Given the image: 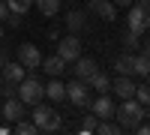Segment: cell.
Masks as SVG:
<instances>
[{
  "mask_svg": "<svg viewBox=\"0 0 150 135\" xmlns=\"http://www.w3.org/2000/svg\"><path fill=\"white\" fill-rule=\"evenodd\" d=\"M147 72H150V60L144 54H135V75H144L147 78Z\"/></svg>",
  "mask_w": 150,
  "mask_h": 135,
  "instance_id": "23",
  "label": "cell"
},
{
  "mask_svg": "<svg viewBox=\"0 0 150 135\" xmlns=\"http://www.w3.org/2000/svg\"><path fill=\"white\" fill-rule=\"evenodd\" d=\"M6 24H9V27H21V15H18V12H9V15H6Z\"/></svg>",
  "mask_w": 150,
  "mask_h": 135,
  "instance_id": "26",
  "label": "cell"
},
{
  "mask_svg": "<svg viewBox=\"0 0 150 135\" xmlns=\"http://www.w3.org/2000/svg\"><path fill=\"white\" fill-rule=\"evenodd\" d=\"M111 3H114V6H126V9H129V6L135 3V0H111Z\"/></svg>",
  "mask_w": 150,
  "mask_h": 135,
  "instance_id": "29",
  "label": "cell"
},
{
  "mask_svg": "<svg viewBox=\"0 0 150 135\" xmlns=\"http://www.w3.org/2000/svg\"><path fill=\"white\" fill-rule=\"evenodd\" d=\"M114 120L123 129H132L135 132V126L144 120V105L135 99V96H132V99H120V105L114 108Z\"/></svg>",
  "mask_w": 150,
  "mask_h": 135,
  "instance_id": "1",
  "label": "cell"
},
{
  "mask_svg": "<svg viewBox=\"0 0 150 135\" xmlns=\"http://www.w3.org/2000/svg\"><path fill=\"white\" fill-rule=\"evenodd\" d=\"M111 90H114L117 99H132V96H135V81H132V75H117V78H111Z\"/></svg>",
  "mask_w": 150,
  "mask_h": 135,
  "instance_id": "11",
  "label": "cell"
},
{
  "mask_svg": "<svg viewBox=\"0 0 150 135\" xmlns=\"http://www.w3.org/2000/svg\"><path fill=\"white\" fill-rule=\"evenodd\" d=\"M72 69H75V78H81V81H87V84H90V78L96 75V72H99V63H96V60L93 57H78V60H72Z\"/></svg>",
  "mask_w": 150,
  "mask_h": 135,
  "instance_id": "9",
  "label": "cell"
},
{
  "mask_svg": "<svg viewBox=\"0 0 150 135\" xmlns=\"http://www.w3.org/2000/svg\"><path fill=\"white\" fill-rule=\"evenodd\" d=\"M90 12H96L102 21H114L117 18V6L111 0H90Z\"/></svg>",
  "mask_w": 150,
  "mask_h": 135,
  "instance_id": "13",
  "label": "cell"
},
{
  "mask_svg": "<svg viewBox=\"0 0 150 135\" xmlns=\"http://www.w3.org/2000/svg\"><path fill=\"white\" fill-rule=\"evenodd\" d=\"M39 66H42V72H45L48 78H60V75H63V69H66V60L60 57V54H51V57H42Z\"/></svg>",
  "mask_w": 150,
  "mask_h": 135,
  "instance_id": "12",
  "label": "cell"
},
{
  "mask_svg": "<svg viewBox=\"0 0 150 135\" xmlns=\"http://www.w3.org/2000/svg\"><path fill=\"white\" fill-rule=\"evenodd\" d=\"M90 90H96V93H111V75L99 69L96 75L90 78Z\"/></svg>",
  "mask_w": 150,
  "mask_h": 135,
  "instance_id": "17",
  "label": "cell"
},
{
  "mask_svg": "<svg viewBox=\"0 0 150 135\" xmlns=\"http://www.w3.org/2000/svg\"><path fill=\"white\" fill-rule=\"evenodd\" d=\"M147 81H150V72H147Z\"/></svg>",
  "mask_w": 150,
  "mask_h": 135,
  "instance_id": "34",
  "label": "cell"
},
{
  "mask_svg": "<svg viewBox=\"0 0 150 135\" xmlns=\"http://www.w3.org/2000/svg\"><path fill=\"white\" fill-rule=\"evenodd\" d=\"M12 129H15L18 135H36V132H39V129H36V123H33V120H15V123H12Z\"/></svg>",
  "mask_w": 150,
  "mask_h": 135,
  "instance_id": "19",
  "label": "cell"
},
{
  "mask_svg": "<svg viewBox=\"0 0 150 135\" xmlns=\"http://www.w3.org/2000/svg\"><path fill=\"white\" fill-rule=\"evenodd\" d=\"M63 21H66V30H69V33H81L84 24H87V12H84V9H69Z\"/></svg>",
  "mask_w": 150,
  "mask_h": 135,
  "instance_id": "14",
  "label": "cell"
},
{
  "mask_svg": "<svg viewBox=\"0 0 150 135\" xmlns=\"http://www.w3.org/2000/svg\"><path fill=\"white\" fill-rule=\"evenodd\" d=\"M90 111L99 117V120H114V102H111V96L108 93H99L93 105H90Z\"/></svg>",
  "mask_w": 150,
  "mask_h": 135,
  "instance_id": "10",
  "label": "cell"
},
{
  "mask_svg": "<svg viewBox=\"0 0 150 135\" xmlns=\"http://www.w3.org/2000/svg\"><path fill=\"white\" fill-rule=\"evenodd\" d=\"M114 69H117V75H135V54L132 51L117 54L114 57Z\"/></svg>",
  "mask_w": 150,
  "mask_h": 135,
  "instance_id": "15",
  "label": "cell"
},
{
  "mask_svg": "<svg viewBox=\"0 0 150 135\" xmlns=\"http://www.w3.org/2000/svg\"><path fill=\"white\" fill-rule=\"evenodd\" d=\"M18 63H21L24 69H39L42 51H39L33 42H24V45H18Z\"/></svg>",
  "mask_w": 150,
  "mask_h": 135,
  "instance_id": "7",
  "label": "cell"
},
{
  "mask_svg": "<svg viewBox=\"0 0 150 135\" xmlns=\"http://www.w3.org/2000/svg\"><path fill=\"white\" fill-rule=\"evenodd\" d=\"M30 120L36 123V129H39V132H57V129H63V117L57 114V108L42 105V102H36V105H33Z\"/></svg>",
  "mask_w": 150,
  "mask_h": 135,
  "instance_id": "2",
  "label": "cell"
},
{
  "mask_svg": "<svg viewBox=\"0 0 150 135\" xmlns=\"http://www.w3.org/2000/svg\"><path fill=\"white\" fill-rule=\"evenodd\" d=\"M36 9H39L45 18H54L60 12V0H36Z\"/></svg>",
  "mask_w": 150,
  "mask_h": 135,
  "instance_id": "18",
  "label": "cell"
},
{
  "mask_svg": "<svg viewBox=\"0 0 150 135\" xmlns=\"http://www.w3.org/2000/svg\"><path fill=\"white\" fill-rule=\"evenodd\" d=\"M3 63H9V48L0 45V66H3Z\"/></svg>",
  "mask_w": 150,
  "mask_h": 135,
  "instance_id": "27",
  "label": "cell"
},
{
  "mask_svg": "<svg viewBox=\"0 0 150 135\" xmlns=\"http://www.w3.org/2000/svg\"><path fill=\"white\" fill-rule=\"evenodd\" d=\"M57 54L66 60V63H72V60H78L81 57V39L75 33L69 36H60V42H57Z\"/></svg>",
  "mask_w": 150,
  "mask_h": 135,
  "instance_id": "6",
  "label": "cell"
},
{
  "mask_svg": "<svg viewBox=\"0 0 150 135\" xmlns=\"http://www.w3.org/2000/svg\"><path fill=\"white\" fill-rule=\"evenodd\" d=\"M6 15H9V6H6V0H0V21H6Z\"/></svg>",
  "mask_w": 150,
  "mask_h": 135,
  "instance_id": "28",
  "label": "cell"
},
{
  "mask_svg": "<svg viewBox=\"0 0 150 135\" xmlns=\"http://www.w3.org/2000/svg\"><path fill=\"white\" fill-rule=\"evenodd\" d=\"M120 42H123V48H126V51H135V48H138V42H141V36L135 33V30H126L120 36Z\"/></svg>",
  "mask_w": 150,
  "mask_h": 135,
  "instance_id": "20",
  "label": "cell"
},
{
  "mask_svg": "<svg viewBox=\"0 0 150 135\" xmlns=\"http://www.w3.org/2000/svg\"><path fill=\"white\" fill-rule=\"evenodd\" d=\"M0 42H3V24H0Z\"/></svg>",
  "mask_w": 150,
  "mask_h": 135,
  "instance_id": "32",
  "label": "cell"
},
{
  "mask_svg": "<svg viewBox=\"0 0 150 135\" xmlns=\"http://www.w3.org/2000/svg\"><path fill=\"white\" fill-rule=\"evenodd\" d=\"M141 54H144V57L150 60V42H144V48H141Z\"/></svg>",
  "mask_w": 150,
  "mask_h": 135,
  "instance_id": "31",
  "label": "cell"
},
{
  "mask_svg": "<svg viewBox=\"0 0 150 135\" xmlns=\"http://www.w3.org/2000/svg\"><path fill=\"white\" fill-rule=\"evenodd\" d=\"M135 99H138L141 105L150 102V81H147V84H135Z\"/></svg>",
  "mask_w": 150,
  "mask_h": 135,
  "instance_id": "24",
  "label": "cell"
},
{
  "mask_svg": "<svg viewBox=\"0 0 150 135\" xmlns=\"http://www.w3.org/2000/svg\"><path fill=\"white\" fill-rule=\"evenodd\" d=\"M45 96H48L51 102H63V99H66V84L60 81V78H51V81L45 84Z\"/></svg>",
  "mask_w": 150,
  "mask_h": 135,
  "instance_id": "16",
  "label": "cell"
},
{
  "mask_svg": "<svg viewBox=\"0 0 150 135\" xmlns=\"http://www.w3.org/2000/svg\"><path fill=\"white\" fill-rule=\"evenodd\" d=\"M48 39H60V27H51V30H48Z\"/></svg>",
  "mask_w": 150,
  "mask_h": 135,
  "instance_id": "30",
  "label": "cell"
},
{
  "mask_svg": "<svg viewBox=\"0 0 150 135\" xmlns=\"http://www.w3.org/2000/svg\"><path fill=\"white\" fill-rule=\"evenodd\" d=\"M126 27H129V30H135L138 36L150 27V0H138V3H132V6H129Z\"/></svg>",
  "mask_w": 150,
  "mask_h": 135,
  "instance_id": "3",
  "label": "cell"
},
{
  "mask_svg": "<svg viewBox=\"0 0 150 135\" xmlns=\"http://www.w3.org/2000/svg\"><path fill=\"white\" fill-rule=\"evenodd\" d=\"M96 123H99V117H96V114L90 111V114L84 117V123H81V132H84V135H90V132H96Z\"/></svg>",
  "mask_w": 150,
  "mask_h": 135,
  "instance_id": "25",
  "label": "cell"
},
{
  "mask_svg": "<svg viewBox=\"0 0 150 135\" xmlns=\"http://www.w3.org/2000/svg\"><path fill=\"white\" fill-rule=\"evenodd\" d=\"M96 132H102V135H117V132H123V126H120V123H111V120H102V123H96Z\"/></svg>",
  "mask_w": 150,
  "mask_h": 135,
  "instance_id": "21",
  "label": "cell"
},
{
  "mask_svg": "<svg viewBox=\"0 0 150 135\" xmlns=\"http://www.w3.org/2000/svg\"><path fill=\"white\" fill-rule=\"evenodd\" d=\"M66 99H69L72 105H78V108L90 105V84H87V81H81V78L69 81V84H66Z\"/></svg>",
  "mask_w": 150,
  "mask_h": 135,
  "instance_id": "5",
  "label": "cell"
},
{
  "mask_svg": "<svg viewBox=\"0 0 150 135\" xmlns=\"http://www.w3.org/2000/svg\"><path fill=\"white\" fill-rule=\"evenodd\" d=\"M6 6H9V12H18V15H24V12L33 6V0H6Z\"/></svg>",
  "mask_w": 150,
  "mask_h": 135,
  "instance_id": "22",
  "label": "cell"
},
{
  "mask_svg": "<svg viewBox=\"0 0 150 135\" xmlns=\"http://www.w3.org/2000/svg\"><path fill=\"white\" fill-rule=\"evenodd\" d=\"M0 90H3V78H0Z\"/></svg>",
  "mask_w": 150,
  "mask_h": 135,
  "instance_id": "33",
  "label": "cell"
},
{
  "mask_svg": "<svg viewBox=\"0 0 150 135\" xmlns=\"http://www.w3.org/2000/svg\"><path fill=\"white\" fill-rule=\"evenodd\" d=\"M72 3H78V0H72Z\"/></svg>",
  "mask_w": 150,
  "mask_h": 135,
  "instance_id": "35",
  "label": "cell"
},
{
  "mask_svg": "<svg viewBox=\"0 0 150 135\" xmlns=\"http://www.w3.org/2000/svg\"><path fill=\"white\" fill-rule=\"evenodd\" d=\"M3 120L6 123H15V120H21L24 114H27V105H24L18 96H6V102H3Z\"/></svg>",
  "mask_w": 150,
  "mask_h": 135,
  "instance_id": "8",
  "label": "cell"
},
{
  "mask_svg": "<svg viewBox=\"0 0 150 135\" xmlns=\"http://www.w3.org/2000/svg\"><path fill=\"white\" fill-rule=\"evenodd\" d=\"M18 99L24 105H36V102H42V96H45V87H42V81L36 78V75H24L21 84H18Z\"/></svg>",
  "mask_w": 150,
  "mask_h": 135,
  "instance_id": "4",
  "label": "cell"
}]
</instances>
